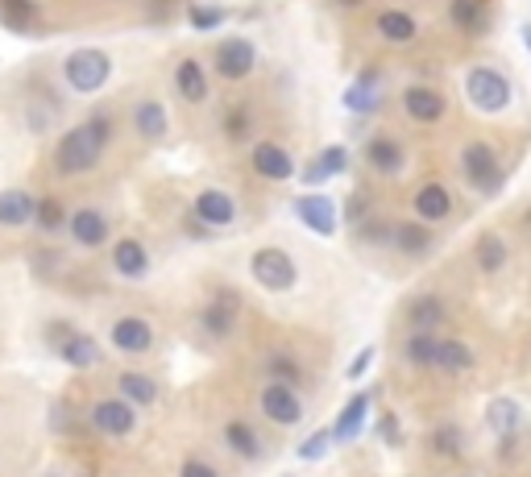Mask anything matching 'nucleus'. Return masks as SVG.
<instances>
[{
  "mask_svg": "<svg viewBox=\"0 0 531 477\" xmlns=\"http://www.w3.org/2000/svg\"><path fill=\"white\" fill-rule=\"evenodd\" d=\"M113 137H117V112L96 108L92 117H83L79 125H71L59 142H54V150H50L54 175H63V179L92 175L100 166V158L108 154V146H113Z\"/></svg>",
  "mask_w": 531,
  "mask_h": 477,
  "instance_id": "f257e3e1",
  "label": "nucleus"
},
{
  "mask_svg": "<svg viewBox=\"0 0 531 477\" xmlns=\"http://www.w3.org/2000/svg\"><path fill=\"white\" fill-rule=\"evenodd\" d=\"M465 100L482 117H498V112H507L515 104V83L507 71H498L490 63H473L465 71Z\"/></svg>",
  "mask_w": 531,
  "mask_h": 477,
  "instance_id": "f03ea898",
  "label": "nucleus"
},
{
  "mask_svg": "<svg viewBox=\"0 0 531 477\" xmlns=\"http://www.w3.org/2000/svg\"><path fill=\"white\" fill-rule=\"evenodd\" d=\"M113 79V59L100 46H79L63 59V83L75 96H96Z\"/></svg>",
  "mask_w": 531,
  "mask_h": 477,
  "instance_id": "7ed1b4c3",
  "label": "nucleus"
},
{
  "mask_svg": "<svg viewBox=\"0 0 531 477\" xmlns=\"http://www.w3.org/2000/svg\"><path fill=\"white\" fill-rule=\"evenodd\" d=\"M457 162H461V175H465L469 191L486 195V200L498 195L502 183H507V166H502V158H498V150L490 142H465Z\"/></svg>",
  "mask_w": 531,
  "mask_h": 477,
  "instance_id": "20e7f679",
  "label": "nucleus"
},
{
  "mask_svg": "<svg viewBox=\"0 0 531 477\" xmlns=\"http://www.w3.org/2000/svg\"><path fill=\"white\" fill-rule=\"evenodd\" d=\"M46 345H50V353L59 357V361H67L71 370H92V366H100V361H104V349H100L96 336L71 328L67 320H50L46 324Z\"/></svg>",
  "mask_w": 531,
  "mask_h": 477,
  "instance_id": "39448f33",
  "label": "nucleus"
},
{
  "mask_svg": "<svg viewBox=\"0 0 531 477\" xmlns=\"http://www.w3.org/2000/svg\"><path fill=\"white\" fill-rule=\"evenodd\" d=\"M249 274H254V283L270 295H283L299 283V266L295 258L287 254L283 245H262L254 258H249Z\"/></svg>",
  "mask_w": 531,
  "mask_h": 477,
  "instance_id": "423d86ee",
  "label": "nucleus"
},
{
  "mask_svg": "<svg viewBox=\"0 0 531 477\" xmlns=\"http://www.w3.org/2000/svg\"><path fill=\"white\" fill-rule=\"evenodd\" d=\"M399 108L419 129H436V125L449 121V96H444L436 83H407L399 92Z\"/></svg>",
  "mask_w": 531,
  "mask_h": 477,
  "instance_id": "0eeeda50",
  "label": "nucleus"
},
{
  "mask_svg": "<svg viewBox=\"0 0 531 477\" xmlns=\"http://www.w3.org/2000/svg\"><path fill=\"white\" fill-rule=\"evenodd\" d=\"M258 71V46L249 38H220L216 50H212V67L208 75H216L220 83H241Z\"/></svg>",
  "mask_w": 531,
  "mask_h": 477,
  "instance_id": "6e6552de",
  "label": "nucleus"
},
{
  "mask_svg": "<svg viewBox=\"0 0 531 477\" xmlns=\"http://www.w3.org/2000/svg\"><path fill=\"white\" fill-rule=\"evenodd\" d=\"M191 220H195V233H220L237 220V200L225 187H204L191 200Z\"/></svg>",
  "mask_w": 531,
  "mask_h": 477,
  "instance_id": "1a4fd4ad",
  "label": "nucleus"
},
{
  "mask_svg": "<svg viewBox=\"0 0 531 477\" xmlns=\"http://www.w3.org/2000/svg\"><path fill=\"white\" fill-rule=\"evenodd\" d=\"M407 146L399 142L395 133H370L366 137V146H361V162L370 166L374 175H382V179H399L403 171H407Z\"/></svg>",
  "mask_w": 531,
  "mask_h": 477,
  "instance_id": "9d476101",
  "label": "nucleus"
},
{
  "mask_svg": "<svg viewBox=\"0 0 531 477\" xmlns=\"http://www.w3.org/2000/svg\"><path fill=\"white\" fill-rule=\"evenodd\" d=\"M291 212L303 220V229H312L316 237H337V229H341L337 200H332V195H324V191H303V195H295Z\"/></svg>",
  "mask_w": 531,
  "mask_h": 477,
  "instance_id": "9b49d317",
  "label": "nucleus"
},
{
  "mask_svg": "<svg viewBox=\"0 0 531 477\" xmlns=\"http://www.w3.org/2000/svg\"><path fill=\"white\" fill-rule=\"evenodd\" d=\"M411 212L415 220H424V224H444V220H453L457 212V200H453V187L449 183H440V179H428V183H419L415 195H411Z\"/></svg>",
  "mask_w": 531,
  "mask_h": 477,
  "instance_id": "f8f14e48",
  "label": "nucleus"
},
{
  "mask_svg": "<svg viewBox=\"0 0 531 477\" xmlns=\"http://www.w3.org/2000/svg\"><path fill=\"white\" fill-rule=\"evenodd\" d=\"M258 407H262V415L270 419V424H278V428H295V424H303V399H299V390H295V386L266 382V386H262V395H258Z\"/></svg>",
  "mask_w": 531,
  "mask_h": 477,
  "instance_id": "ddd939ff",
  "label": "nucleus"
},
{
  "mask_svg": "<svg viewBox=\"0 0 531 477\" xmlns=\"http://www.w3.org/2000/svg\"><path fill=\"white\" fill-rule=\"evenodd\" d=\"M249 171L262 183H287V179H295V158L278 142H254L249 146Z\"/></svg>",
  "mask_w": 531,
  "mask_h": 477,
  "instance_id": "4468645a",
  "label": "nucleus"
},
{
  "mask_svg": "<svg viewBox=\"0 0 531 477\" xmlns=\"http://www.w3.org/2000/svg\"><path fill=\"white\" fill-rule=\"evenodd\" d=\"M241 320V295L229 291V287H216V295L204 303V312H200V328L208 336H216V341H225V336H233Z\"/></svg>",
  "mask_w": 531,
  "mask_h": 477,
  "instance_id": "2eb2a0df",
  "label": "nucleus"
},
{
  "mask_svg": "<svg viewBox=\"0 0 531 477\" xmlns=\"http://www.w3.org/2000/svg\"><path fill=\"white\" fill-rule=\"evenodd\" d=\"M88 424L100 432V436H108V440H125L133 428H137V407H129L125 399H100L92 411H88Z\"/></svg>",
  "mask_w": 531,
  "mask_h": 477,
  "instance_id": "dca6fc26",
  "label": "nucleus"
},
{
  "mask_svg": "<svg viewBox=\"0 0 531 477\" xmlns=\"http://www.w3.org/2000/svg\"><path fill=\"white\" fill-rule=\"evenodd\" d=\"M171 83H175V96L183 104H208V96H212V75L195 54H183V59L175 63Z\"/></svg>",
  "mask_w": 531,
  "mask_h": 477,
  "instance_id": "f3484780",
  "label": "nucleus"
},
{
  "mask_svg": "<svg viewBox=\"0 0 531 477\" xmlns=\"http://www.w3.org/2000/svg\"><path fill=\"white\" fill-rule=\"evenodd\" d=\"M382 96H386V88H382V71L378 67H361L357 75H353V83L345 88V108L349 112H357V117H374V112L382 108Z\"/></svg>",
  "mask_w": 531,
  "mask_h": 477,
  "instance_id": "a211bd4d",
  "label": "nucleus"
},
{
  "mask_svg": "<svg viewBox=\"0 0 531 477\" xmlns=\"http://www.w3.org/2000/svg\"><path fill=\"white\" fill-rule=\"evenodd\" d=\"M108 341H113V349L125 357H142L154 349V328L146 316H121V320H113V328H108Z\"/></svg>",
  "mask_w": 531,
  "mask_h": 477,
  "instance_id": "6ab92c4d",
  "label": "nucleus"
},
{
  "mask_svg": "<svg viewBox=\"0 0 531 477\" xmlns=\"http://www.w3.org/2000/svg\"><path fill=\"white\" fill-rule=\"evenodd\" d=\"M67 233L79 249H100V245H108V237H113V224H108V216L100 208H75L67 216Z\"/></svg>",
  "mask_w": 531,
  "mask_h": 477,
  "instance_id": "aec40b11",
  "label": "nucleus"
},
{
  "mask_svg": "<svg viewBox=\"0 0 531 477\" xmlns=\"http://www.w3.org/2000/svg\"><path fill=\"white\" fill-rule=\"evenodd\" d=\"M374 34L390 46H411L419 34H424V25H419V17L407 9H382L374 17Z\"/></svg>",
  "mask_w": 531,
  "mask_h": 477,
  "instance_id": "412c9836",
  "label": "nucleus"
},
{
  "mask_svg": "<svg viewBox=\"0 0 531 477\" xmlns=\"http://www.w3.org/2000/svg\"><path fill=\"white\" fill-rule=\"evenodd\" d=\"M436 245L432 224L424 220H395V233H390V249H399L403 258H428Z\"/></svg>",
  "mask_w": 531,
  "mask_h": 477,
  "instance_id": "4be33fe9",
  "label": "nucleus"
},
{
  "mask_svg": "<svg viewBox=\"0 0 531 477\" xmlns=\"http://www.w3.org/2000/svg\"><path fill=\"white\" fill-rule=\"evenodd\" d=\"M129 121H133V133L142 137V142H150V146H158L162 137L171 133V117H166V104H162V100H154V96L137 100Z\"/></svg>",
  "mask_w": 531,
  "mask_h": 477,
  "instance_id": "5701e85b",
  "label": "nucleus"
},
{
  "mask_svg": "<svg viewBox=\"0 0 531 477\" xmlns=\"http://www.w3.org/2000/svg\"><path fill=\"white\" fill-rule=\"evenodd\" d=\"M38 195L25 187H0V229H25L34 224Z\"/></svg>",
  "mask_w": 531,
  "mask_h": 477,
  "instance_id": "b1692460",
  "label": "nucleus"
},
{
  "mask_svg": "<svg viewBox=\"0 0 531 477\" xmlns=\"http://www.w3.org/2000/svg\"><path fill=\"white\" fill-rule=\"evenodd\" d=\"M444 320H449V303H444L436 291H419L415 299H407V324H411V332H436Z\"/></svg>",
  "mask_w": 531,
  "mask_h": 477,
  "instance_id": "393cba45",
  "label": "nucleus"
},
{
  "mask_svg": "<svg viewBox=\"0 0 531 477\" xmlns=\"http://www.w3.org/2000/svg\"><path fill=\"white\" fill-rule=\"evenodd\" d=\"M345 171H349V146H328L303 166L299 179H303V187H324L328 179H337Z\"/></svg>",
  "mask_w": 531,
  "mask_h": 477,
  "instance_id": "a878e982",
  "label": "nucleus"
},
{
  "mask_svg": "<svg viewBox=\"0 0 531 477\" xmlns=\"http://www.w3.org/2000/svg\"><path fill=\"white\" fill-rule=\"evenodd\" d=\"M444 17H449V25L461 38H482L490 30L482 0H449V5H444Z\"/></svg>",
  "mask_w": 531,
  "mask_h": 477,
  "instance_id": "bb28decb",
  "label": "nucleus"
},
{
  "mask_svg": "<svg viewBox=\"0 0 531 477\" xmlns=\"http://www.w3.org/2000/svg\"><path fill=\"white\" fill-rule=\"evenodd\" d=\"M366 419H370V395H366V390H357V395L341 407L337 424H332V440H337V444H353L361 432H366Z\"/></svg>",
  "mask_w": 531,
  "mask_h": 477,
  "instance_id": "cd10ccee",
  "label": "nucleus"
},
{
  "mask_svg": "<svg viewBox=\"0 0 531 477\" xmlns=\"http://www.w3.org/2000/svg\"><path fill=\"white\" fill-rule=\"evenodd\" d=\"M42 5L38 0H0V25L13 34H38L42 30Z\"/></svg>",
  "mask_w": 531,
  "mask_h": 477,
  "instance_id": "c85d7f7f",
  "label": "nucleus"
},
{
  "mask_svg": "<svg viewBox=\"0 0 531 477\" xmlns=\"http://www.w3.org/2000/svg\"><path fill=\"white\" fill-rule=\"evenodd\" d=\"M113 270L121 274V278H146L150 274V249L137 241V237H117V245H113Z\"/></svg>",
  "mask_w": 531,
  "mask_h": 477,
  "instance_id": "c756f323",
  "label": "nucleus"
},
{
  "mask_svg": "<svg viewBox=\"0 0 531 477\" xmlns=\"http://www.w3.org/2000/svg\"><path fill=\"white\" fill-rule=\"evenodd\" d=\"M473 262H478L482 274H498L502 266L511 262V245H507V237L494 233V229H482L478 241H473Z\"/></svg>",
  "mask_w": 531,
  "mask_h": 477,
  "instance_id": "7c9ffc66",
  "label": "nucleus"
},
{
  "mask_svg": "<svg viewBox=\"0 0 531 477\" xmlns=\"http://www.w3.org/2000/svg\"><path fill=\"white\" fill-rule=\"evenodd\" d=\"M486 424H490V432L498 440L502 436H519V428H523V407L515 399H507V395H498V399L486 403Z\"/></svg>",
  "mask_w": 531,
  "mask_h": 477,
  "instance_id": "2f4dec72",
  "label": "nucleus"
},
{
  "mask_svg": "<svg viewBox=\"0 0 531 477\" xmlns=\"http://www.w3.org/2000/svg\"><path fill=\"white\" fill-rule=\"evenodd\" d=\"M117 399H125L129 407H154L158 403V382L150 374L125 370V374H117Z\"/></svg>",
  "mask_w": 531,
  "mask_h": 477,
  "instance_id": "473e14b6",
  "label": "nucleus"
},
{
  "mask_svg": "<svg viewBox=\"0 0 531 477\" xmlns=\"http://www.w3.org/2000/svg\"><path fill=\"white\" fill-rule=\"evenodd\" d=\"M254 108L249 104H229L220 112V133H225V142L233 146H249V137H254Z\"/></svg>",
  "mask_w": 531,
  "mask_h": 477,
  "instance_id": "72a5a7b5",
  "label": "nucleus"
},
{
  "mask_svg": "<svg viewBox=\"0 0 531 477\" xmlns=\"http://www.w3.org/2000/svg\"><path fill=\"white\" fill-rule=\"evenodd\" d=\"M436 370L444 374H465L478 366V353H473L465 341H436V361H432Z\"/></svg>",
  "mask_w": 531,
  "mask_h": 477,
  "instance_id": "f704fd0d",
  "label": "nucleus"
},
{
  "mask_svg": "<svg viewBox=\"0 0 531 477\" xmlns=\"http://www.w3.org/2000/svg\"><path fill=\"white\" fill-rule=\"evenodd\" d=\"M67 204L59 200V195H38V208H34V229L54 237V233H63L67 229Z\"/></svg>",
  "mask_w": 531,
  "mask_h": 477,
  "instance_id": "c9c22d12",
  "label": "nucleus"
},
{
  "mask_svg": "<svg viewBox=\"0 0 531 477\" xmlns=\"http://www.w3.org/2000/svg\"><path fill=\"white\" fill-rule=\"evenodd\" d=\"M225 444H229V453H237L245 461H258L262 457V440H258L254 428L245 424V419H229V424H225Z\"/></svg>",
  "mask_w": 531,
  "mask_h": 477,
  "instance_id": "e433bc0d",
  "label": "nucleus"
},
{
  "mask_svg": "<svg viewBox=\"0 0 531 477\" xmlns=\"http://www.w3.org/2000/svg\"><path fill=\"white\" fill-rule=\"evenodd\" d=\"M403 357H407V366L428 370L432 361H436V336L432 332H411L407 341H403Z\"/></svg>",
  "mask_w": 531,
  "mask_h": 477,
  "instance_id": "4c0bfd02",
  "label": "nucleus"
},
{
  "mask_svg": "<svg viewBox=\"0 0 531 477\" xmlns=\"http://www.w3.org/2000/svg\"><path fill=\"white\" fill-rule=\"evenodd\" d=\"M428 448H432L436 457H461V453H465V432H461L457 424H440V428L432 432Z\"/></svg>",
  "mask_w": 531,
  "mask_h": 477,
  "instance_id": "58836bf2",
  "label": "nucleus"
},
{
  "mask_svg": "<svg viewBox=\"0 0 531 477\" xmlns=\"http://www.w3.org/2000/svg\"><path fill=\"white\" fill-rule=\"evenodd\" d=\"M266 374H270V382H283V386H295V390H299V382H303V370H299V361H295L291 353L266 357Z\"/></svg>",
  "mask_w": 531,
  "mask_h": 477,
  "instance_id": "ea45409f",
  "label": "nucleus"
},
{
  "mask_svg": "<svg viewBox=\"0 0 531 477\" xmlns=\"http://www.w3.org/2000/svg\"><path fill=\"white\" fill-rule=\"evenodd\" d=\"M353 233H357L361 241H366V245H390V233H395V220L382 216V212H374L370 220H361Z\"/></svg>",
  "mask_w": 531,
  "mask_h": 477,
  "instance_id": "a19ab883",
  "label": "nucleus"
},
{
  "mask_svg": "<svg viewBox=\"0 0 531 477\" xmlns=\"http://www.w3.org/2000/svg\"><path fill=\"white\" fill-rule=\"evenodd\" d=\"M225 9L220 5H200V0H195V5H187V21H191V30H200V34H212L216 25H225Z\"/></svg>",
  "mask_w": 531,
  "mask_h": 477,
  "instance_id": "79ce46f5",
  "label": "nucleus"
},
{
  "mask_svg": "<svg viewBox=\"0 0 531 477\" xmlns=\"http://www.w3.org/2000/svg\"><path fill=\"white\" fill-rule=\"evenodd\" d=\"M370 216H374V195H370L366 187H357L349 200H345V216H341V220L349 224V229H357V224L370 220Z\"/></svg>",
  "mask_w": 531,
  "mask_h": 477,
  "instance_id": "37998d69",
  "label": "nucleus"
},
{
  "mask_svg": "<svg viewBox=\"0 0 531 477\" xmlns=\"http://www.w3.org/2000/svg\"><path fill=\"white\" fill-rule=\"evenodd\" d=\"M328 444H332V428H320V432H312V436L299 444V457L303 461H324L328 457Z\"/></svg>",
  "mask_w": 531,
  "mask_h": 477,
  "instance_id": "c03bdc74",
  "label": "nucleus"
},
{
  "mask_svg": "<svg viewBox=\"0 0 531 477\" xmlns=\"http://www.w3.org/2000/svg\"><path fill=\"white\" fill-rule=\"evenodd\" d=\"M374 428H378V436H382V440H386L390 448H399V444H403V432H399V419H395V415H390V411H382V419H378V424H374Z\"/></svg>",
  "mask_w": 531,
  "mask_h": 477,
  "instance_id": "a18cd8bd",
  "label": "nucleus"
},
{
  "mask_svg": "<svg viewBox=\"0 0 531 477\" xmlns=\"http://www.w3.org/2000/svg\"><path fill=\"white\" fill-rule=\"evenodd\" d=\"M179 477H220V473H216V465H208V461H200V457H187V461L179 465Z\"/></svg>",
  "mask_w": 531,
  "mask_h": 477,
  "instance_id": "49530a36",
  "label": "nucleus"
},
{
  "mask_svg": "<svg viewBox=\"0 0 531 477\" xmlns=\"http://www.w3.org/2000/svg\"><path fill=\"white\" fill-rule=\"evenodd\" d=\"M374 353H378V349H374V345H366V349H361V353L353 357V366H349V382H357L361 374H366V370H370V361H374Z\"/></svg>",
  "mask_w": 531,
  "mask_h": 477,
  "instance_id": "de8ad7c7",
  "label": "nucleus"
},
{
  "mask_svg": "<svg viewBox=\"0 0 531 477\" xmlns=\"http://www.w3.org/2000/svg\"><path fill=\"white\" fill-rule=\"evenodd\" d=\"M332 5H337V9H349V13H353V9H361V5H366V0H332Z\"/></svg>",
  "mask_w": 531,
  "mask_h": 477,
  "instance_id": "09e8293b",
  "label": "nucleus"
},
{
  "mask_svg": "<svg viewBox=\"0 0 531 477\" xmlns=\"http://www.w3.org/2000/svg\"><path fill=\"white\" fill-rule=\"evenodd\" d=\"M519 229H523V233H527V237H531V208H527V212H523V220H519Z\"/></svg>",
  "mask_w": 531,
  "mask_h": 477,
  "instance_id": "8fccbe9b",
  "label": "nucleus"
},
{
  "mask_svg": "<svg viewBox=\"0 0 531 477\" xmlns=\"http://www.w3.org/2000/svg\"><path fill=\"white\" fill-rule=\"evenodd\" d=\"M523 46H527V54H531V25H523Z\"/></svg>",
  "mask_w": 531,
  "mask_h": 477,
  "instance_id": "3c124183",
  "label": "nucleus"
}]
</instances>
